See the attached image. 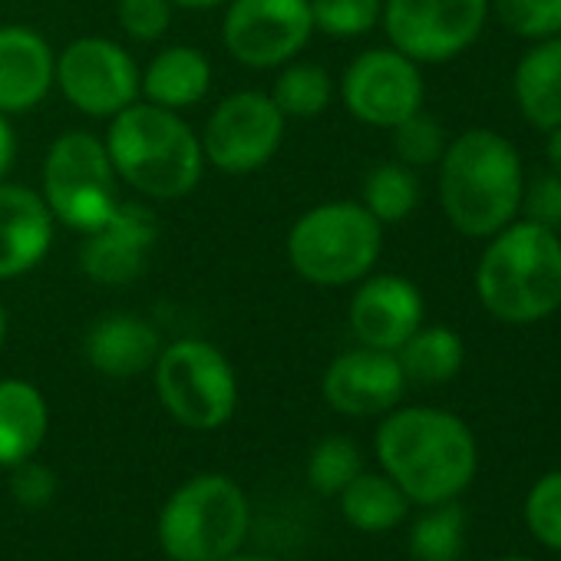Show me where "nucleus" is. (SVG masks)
Segmentation results:
<instances>
[{"label":"nucleus","mask_w":561,"mask_h":561,"mask_svg":"<svg viewBox=\"0 0 561 561\" xmlns=\"http://www.w3.org/2000/svg\"><path fill=\"white\" fill-rule=\"evenodd\" d=\"M439 165V205L466 238H492L518 218L525 169L518 149L495 129H466L446 142Z\"/></svg>","instance_id":"obj_3"},{"label":"nucleus","mask_w":561,"mask_h":561,"mask_svg":"<svg viewBox=\"0 0 561 561\" xmlns=\"http://www.w3.org/2000/svg\"><path fill=\"white\" fill-rule=\"evenodd\" d=\"M360 472H364L360 446L347 436H328L308 456V482L321 495H341Z\"/></svg>","instance_id":"obj_28"},{"label":"nucleus","mask_w":561,"mask_h":561,"mask_svg":"<svg viewBox=\"0 0 561 561\" xmlns=\"http://www.w3.org/2000/svg\"><path fill=\"white\" fill-rule=\"evenodd\" d=\"M380 469L413 505L459 499L479 469V446L466 420L439 407H393L374 436Z\"/></svg>","instance_id":"obj_1"},{"label":"nucleus","mask_w":561,"mask_h":561,"mask_svg":"<svg viewBox=\"0 0 561 561\" xmlns=\"http://www.w3.org/2000/svg\"><path fill=\"white\" fill-rule=\"evenodd\" d=\"M341 512L347 525L367 535L397 528L410 515V499L387 472H360L341 495Z\"/></svg>","instance_id":"obj_23"},{"label":"nucleus","mask_w":561,"mask_h":561,"mask_svg":"<svg viewBox=\"0 0 561 561\" xmlns=\"http://www.w3.org/2000/svg\"><path fill=\"white\" fill-rule=\"evenodd\" d=\"M407 374L390 351L377 347H354L337 354L324 377H321V393L331 410L367 420V416H383L393 407H400L407 393Z\"/></svg>","instance_id":"obj_15"},{"label":"nucleus","mask_w":561,"mask_h":561,"mask_svg":"<svg viewBox=\"0 0 561 561\" xmlns=\"http://www.w3.org/2000/svg\"><path fill=\"white\" fill-rule=\"evenodd\" d=\"M57 87V54L50 41L27 24L0 27V113H34Z\"/></svg>","instance_id":"obj_17"},{"label":"nucleus","mask_w":561,"mask_h":561,"mask_svg":"<svg viewBox=\"0 0 561 561\" xmlns=\"http://www.w3.org/2000/svg\"><path fill=\"white\" fill-rule=\"evenodd\" d=\"M393 133V152H397V162L410 165V169H426V165H436L446 152V129L426 116L423 110L413 113L410 119H403L400 126L390 129Z\"/></svg>","instance_id":"obj_31"},{"label":"nucleus","mask_w":561,"mask_h":561,"mask_svg":"<svg viewBox=\"0 0 561 561\" xmlns=\"http://www.w3.org/2000/svg\"><path fill=\"white\" fill-rule=\"evenodd\" d=\"M57 489H60L57 472L50 466L37 462V456L11 469V492H14V499L24 508H44V505H50L57 499Z\"/></svg>","instance_id":"obj_35"},{"label":"nucleus","mask_w":561,"mask_h":561,"mask_svg":"<svg viewBox=\"0 0 561 561\" xmlns=\"http://www.w3.org/2000/svg\"><path fill=\"white\" fill-rule=\"evenodd\" d=\"M106 149L119 182L149 202H179L205 175L202 139L188 119L146 100L110 119Z\"/></svg>","instance_id":"obj_4"},{"label":"nucleus","mask_w":561,"mask_h":561,"mask_svg":"<svg viewBox=\"0 0 561 561\" xmlns=\"http://www.w3.org/2000/svg\"><path fill=\"white\" fill-rule=\"evenodd\" d=\"M314 37L311 0H228L221 44L248 70H277L291 64Z\"/></svg>","instance_id":"obj_11"},{"label":"nucleus","mask_w":561,"mask_h":561,"mask_svg":"<svg viewBox=\"0 0 561 561\" xmlns=\"http://www.w3.org/2000/svg\"><path fill=\"white\" fill-rule=\"evenodd\" d=\"M4 341H8V308L0 305V351H4Z\"/></svg>","instance_id":"obj_40"},{"label":"nucleus","mask_w":561,"mask_h":561,"mask_svg":"<svg viewBox=\"0 0 561 561\" xmlns=\"http://www.w3.org/2000/svg\"><path fill=\"white\" fill-rule=\"evenodd\" d=\"M466 538V508L453 502L423 505L410 528V554L416 561H459Z\"/></svg>","instance_id":"obj_27"},{"label":"nucleus","mask_w":561,"mask_h":561,"mask_svg":"<svg viewBox=\"0 0 561 561\" xmlns=\"http://www.w3.org/2000/svg\"><path fill=\"white\" fill-rule=\"evenodd\" d=\"M426 318L423 291L403 274H367L347 305V321L364 347L397 354Z\"/></svg>","instance_id":"obj_16"},{"label":"nucleus","mask_w":561,"mask_h":561,"mask_svg":"<svg viewBox=\"0 0 561 561\" xmlns=\"http://www.w3.org/2000/svg\"><path fill=\"white\" fill-rule=\"evenodd\" d=\"M172 0H119V31L136 44H159L172 27Z\"/></svg>","instance_id":"obj_33"},{"label":"nucleus","mask_w":561,"mask_h":561,"mask_svg":"<svg viewBox=\"0 0 561 561\" xmlns=\"http://www.w3.org/2000/svg\"><path fill=\"white\" fill-rule=\"evenodd\" d=\"M525 525L551 551H561V469L545 472L525 495Z\"/></svg>","instance_id":"obj_32"},{"label":"nucleus","mask_w":561,"mask_h":561,"mask_svg":"<svg viewBox=\"0 0 561 561\" xmlns=\"http://www.w3.org/2000/svg\"><path fill=\"white\" fill-rule=\"evenodd\" d=\"M271 100L288 119H318L334 103V80L321 64L291 60L280 67Z\"/></svg>","instance_id":"obj_25"},{"label":"nucleus","mask_w":561,"mask_h":561,"mask_svg":"<svg viewBox=\"0 0 561 561\" xmlns=\"http://www.w3.org/2000/svg\"><path fill=\"white\" fill-rule=\"evenodd\" d=\"M512 93L528 126L541 133L561 126V37L538 41L518 60Z\"/></svg>","instance_id":"obj_22"},{"label":"nucleus","mask_w":561,"mask_h":561,"mask_svg":"<svg viewBox=\"0 0 561 561\" xmlns=\"http://www.w3.org/2000/svg\"><path fill=\"white\" fill-rule=\"evenodd\" d=\"M476 298L499 324L551 318L561 308V234L528 218L499 228L476 264Z\"/></svg>","instance_id":"obj_2"},{"label":"nucleus","mask_w":561,"mask_h":561,"mask_svg":"<svg viewBox=\"0 0 561 561\" xmlns=\"http://www.w3.org/2000/svg\"><path fill=\"white\" fill-rule=\"evenodd\" d=\"M489 0H383L380 24L390 47L420 67L462 57L485 31Z\"/></svg>","instance_id":"obj_10"},{"label":"nucleus","mask_w":561,"mask_h":561,"mask_svg":"<svg viewBox=\"0 0 561 561\" xmlns=\"http://www.w3.org/2000/svg\"><path fill=\"white\" fill-rule=\"evenodd\" d=\"M548 139H545V159H548V169L554 172V175H561V126L558 129H551V133H545Z\"/></svg>","instance_id":"obj_37"},{"label":"nucleus","mask_w":561,"mask_h":561,"mask_svg":"<svg viewBox=\"0 0 561 561\" xmlns=\"http://www.w3.org/2000/svg\"><path fill=\"white\" fill-rule=\"evenodd\" d=\"M142 70L136 57L110 37H77L57 54V90L90 116L113 119L142 96Z\"/></svg>","instance_id":"obj_12"},{"label":"nucleus","mask_w":561,"mask_h":561,"mask_svg":"<svg viewBox=\"0 0 561 561\" xmlns=\"http://www.w3.org/2000/svg\"><path fill=\"white\" fill-rule=\"evenodd\" d=\"M341 100L357 123L393 129L423 110V67L397 47L364 50L347 64L341 77Z\"/></svg>","instance_id":"obj_13"},{"label":"nucleus","mask_w":561,"mask_h":561,"mask_svg":"<svg viewBox=\"0 0 561 561\" xmlns=\"http://www.w3.org/2000/svg\"><path fill=\"white\" fill-rule=\"evenodd\" d=\"M50 433V407L37 383L24 377L0 380V469L34 459Z\"/></svg>","instance_id":"obj_20"},{"label":"nucleus","mask_w":561,"mask_h":561,"mask_svg":"<svg viewBox=\"0 0 561 561\" xmlns=\"http://www.w3.org/2000/svg\"><path fill=\"white\" fill-rule=\"evenodd\" d=\"M314 34L331 41H357L367 37L383 14V0H311Z\"/></svg>","instance_id":"obj_29"},{"label":"nucleus","mask_w":561,"mask_h":561,"mask_svg":"<svg viewBox=\"0 0 561 561\" xmlns=\"http://www.w3.org/2000/svg\"><path fill=\"white\" fill-rule=\"evenodd\" d=\"M119 185L106 139L87 129H67L50 142L41 172V195L60 225L90 234L123 202Z\"/></svg>","instance_id":"obj_8"},{"label":"nucleus","mask_w":561,"mask_h":561,"mask_svg":"<svg viewBox=\"0 0 561 561\" xmlns=\"http://www.w3.org/2000/svg\"><path fill=\"white\" fill-rule=\"evenodd\" d=\"M505 31L522 41L561 37V0H492L489 4Z\"/></svg>","instance_id":"obj_30"},{"label":"nucleus","mask_w":561,"mask_h":561,"mask_svg":"<svg viewBox=\"0 0 561 561\" xmlns=\"http://www.w3.org/2000/svg\"><path fill=\"white\" fill-rule=\"evenodd\" d=\"M14 156H18V136H14L11 116L0 113V182L8 179V172L14 165Z\"/></svg>","instance_id":"obj_36"},{"label":"nucleus","mask_w":561,"mask_h":561,"mask_svg":"<svg viewBox=\"0 0 561 561\" xmlns=\"http://www.w3.org/2000/svg\"><path fill=\"white\" fill-rule=\"evenodd\" d=\"M159 351H162L159 331L146 318L123 314V311L103 314L83 337L87 364L110 380H129L149 374Z\"/></svg>","instance_id":"obj_19"},{"label":"nucleus","mask_w":561,"mask_h":561,"mask_svg":"<svg viewBox=\"0 0 561 561\" xmlns=\"http://www.w3.org/2000/svg\"><path fill=\"white\" fill-rule=\"evenodd\" d=\"M159 231V215L146 202H119L116 211L87 234L80 248L83 274L103 288L133 285L149 267Z\"/></svg>","instance_id":"obj_14"},{"label":"nucleus","mask_w":561,"mask_h":561,"mask_svg":"<svg viewBox=\"0 0 561 561\" xmlns=\"http://www.w3.org/2000/svg\"><path fill=\"white\" fill-rule=\"evenodd\" d=\"M383 251V225L360 202H321L295 218L285 254L295 274L318 288H347L364 280Z\"/></svg>","instance_id":"obj_5"},{"label":"nucleus","mask_w":561,"mask_h":561,"mask_svg":"<svg viewBox=\"0 0 561 561\" xmlns=\"http://www.w3.org/2000/svg\"><path fill=\"white\" fill-rule=\"evenodd\" d=\"M57 218L44 195L21 182H0V280L31 274L54 244Z\"/></svg>","instance_id":"obj_18"},{"label":"nucleus","mask_w":561,"mask_h":561,"mask_svg":"<svg viewBox=\"0 0 561 561\" xmlns=\"http://www.w3.org/2000/svg\"><path fill=\"white\" fill-rule=\"evenodd\" d=\"M225 561H285V558H271V554H244V551H238V554H231V558H225Z\"/></svg>","instance_id":"obj_39"},{"label":"nucleus","mask_w":561,"mask_h":561,"mask_svg":"<svg viewBox=\"0 0 561 561\" xmlns=\"http://www.w3.org/2000/svg\"><path fill=\"white\" fill-rule=\"evenodd\" d=\"M360 205L380 221V225H400L407 221L420 205V179L403 162H380L364 179V198Z\"/></svg>","instance_id":"obj_26"},{"label":"nucleus","mask_w":561,"mask_h":561,"mask_svg":"<svg viewBox=\"0 0 561 561\" xmlns=\"http://www.w3.org/2000/svg\"><path fill=\"white\" fill-rule=\"evenodd\" d=\"M152 383L165 413L195 433L221 430L238 410V374L231 360L202 337L162 344L152 364Z\"/></svg>","instance_id":"obj_7"},{"label":"nucleus","mask_w":561,"mask_h":561,"mask_svg":"<svg viewBox=\"0 0 561 561\" xmlns=\"http://www.w3.org/2000/svg\"><path fill=\"white\" fill-rule=\"evenodd\" d=\"M251 531L244 489L221 472L182 482L159 512V545L172 561H225L238 554Z\"/></svg>","instance_id":"obj_6"},{"label":"nucleus","mask_w":561,"mask_h":561,"mask_svg":"<svg viewBox=\"0 0 561 561\" xmlns=\"http://www.w3.org/2000/svg\"><path fill=\"white\" fill-rule=\"evenodd\" d=\"M499 561H535V558H525V554H505V558H499Z\"/></svg>","instance_id":"obj_41"},{"label":"nucleus","mask_w":561,"mask_h":561,"mask_svg":"<svg viewBox=\"0 0 561 561\" xmlns=\"http://www.w3.org/2000/svg\"><path fill=\"white\" fill-rule=\"evenodd\" d=\"M397 360L413 383H449L466 364V344L453 328H420L400 351Z\"/></svg>","instance_id":"obj_24"},{"label":"nucleus","mask_w":561,"mask_h":561,"mask_svg":"<svg viewBox=\"0 0 561 561\" xmlns=\"http://www.w3.org/2000/svg\"><path fill=\"white\" fill-rule=\"evenodd\" d=\"M285 133L288 116L277 110L271 93L238 90L208 113L198 139L205 165H215L225 175H251L277 156Z\"/></svg>","instance_id":"obj_9"},{"label":"nucleus","mask_w":561,"mask_h":561,"mask_svg":"<svg viewBox=\"0 0 561 561\" xmlns=\"http://www.w3.org/2000/svg\"><path fill=\"white\" fill-rule=\"evenodd\" d=\"M518 215L535 221V225H545V228L558 231L561 228V175L541 172L531 182H525Z\"/></svg>","instance_id":"obj_34"},{"label":"nucleus","mask_w":561,"mask_h":561,"mask_svg":"<svg viewBox=\"0 0 561 561\" xmlns=\"http://www.w3.org/2000/svg\"><path fill=\"white\" fill-rule=\"evenodd\" d=\"M228 0H172V8H182V11H195V14H202V11H215V8H225Z\"/></svg>","instance_id":"obj_38"},{"label":"nucleus","mask_w":561,"mask_h":561,"mask_svg":"<svg viewBox=\"0 0 561 561\" xmlns=\"http://www.w3.org/2000/svg\"><path fill=\"white\" fill-rule=\"evenodd\" d=\"M211 60L205 57V50L188 47V44H172L162 47L149 67L142 70V100L156 103L162 110H188L198 106L208 90H211Z\"/></svg>","instance_id":"obj_21"}]
</instances>
